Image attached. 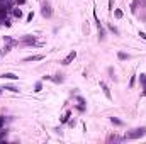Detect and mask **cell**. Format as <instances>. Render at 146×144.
I'll return each instance as SVG.
<instances>
[{
    "label": "cell",
    "mask_w": 146,
    "mask_h": 144,
    "mask_svg": "<svg viewBox=\"0 0 146 144\" xmlns=\"http://www.w3.org/2000/svg\"><path fill=\"white\" fill-rule=\"evenodd\" d=\"M146 136V127H139V129H134V131H131V132L126 134V139H139Z\"/></svg>",
    "instance_id": "6da1fadb"
},
{
    "label": "cell",
    "mask_w": 146,
    "mask_h": 144,
    "mask_svg": "<svg viewBox=\"0 0 146 144\" xmlns=\"http://www.w3.org/2000/svg\"><path fill=\"white\" fill-rule=\"evenodd\" d=\"M41 14H43L44 17H48V19L53 15V10H51V7H49V4H48V2H46L44 5H43V10H41Z\"/></svg>",
    "instance_id": "7a4b0ae2"
},
{
    "label": "cell",
    "mask_w": 146,
    "mask_h": 144,
    "mask_svg": "<svg viewBox=\"0 0 146 144\" xmlns=\"http://www.w3.org/2000/svg\"><path fill=\"white\" fill-rule=\"evenodd\" d=\"M75 58H77V51H71V53H70V54L66 56V58H65V59L61 61L63 65H70V63H71L73 59H75Z\"/></svg>",
    "instance_id": "3957f363"
},
{
    "label": "cell",
    "mask_w": 146,
    "mask_h": 144,
    "mask_svg": "<svg viewBox=\"0 0 146 144\" xmlns=\"http://www.w3.org/2000/svg\"><path fill=\"white\" fill-rule=\"evenodd\" d=\"M100 88L104 90V93H105V97L109 100H112V95H111V90H109V87H107L105 83H104V81H100Z\"/></svg>",
    "instance_id": "277c9868"
},
{
    "label": "cell",
    "mask_w": 146,
    "mask_h": 144,
    "mask_svg": "<svg viewBox=\"0 0 146 144\" xmlns=\"http://www.w3.org/2000/svg\"><path fill=\"white\" fill-rule=\"evenodd\" d=\"M41 59H44V56L43 54H36V56H27L24 61H41Z\"/></svg>",
    "instance_id": "5b68a950"
},
{
    "label": "cell",
    "mask_w": 146,
    "mask_h": 144,
    "mask_svg": "<svg viewBox=\"0 0 146 144\" xmlns=\"http://www.w3.org/2000/svg\"><path fill=\"white\" fill-rule=\"evenodd\" d=\"M139 81L143 83V90H144V92H143V95L146 97V75H139Z\"/></svg>",
    "instance_id": "8992f818"
},
{
    "label": "cell",
    "mask_w": 146,
    "mask_h": 144,
    "mask_svg": "<svg viewBox=\"0 0 146 144\" xmlns=\"http://www.w3.org/2000/svg\"><path fill=\"white\" fill-rule=\"evenodd\" d=\"M0 78H7V80H17L19 76H17V75H14V73H4Z\"/></svg>",
    "instance_id": "52a82bcc"
},
{
    "label": "cell",
    "mask_w": 146,
    "mask_h": 144,
    "mask_svg": "<svg viewBox=\"0 0 146 144\" xmlns=\"http://www.w3.org/2000/svg\"><path fill=\"white\" fill-rule=\"evenodd\" d=\"M12 12H14V15H15V17H19V19L22 17V10H21L19 7H15V9H14V10H12Z\"/></svg>",
    "instance_id": "ba28073f"
},
{
    "label": "cell",
    "mask_w": 146,
    "mask_h": 144,
    "mask_svg": "<svg viewBox=\"0 0 146 144\" xmlns=\"http://www.w3.org/2000/svg\"><path fill=\"white\" fill-rule=\"evenodd\" d=\"M51 81H54V83H61V81H63V78H61V75H56V76H54V78L51 76Z\"/></svg>",
    "instance_id": "9c48e42d"
},
{
    "label": "cell",
    "mask_w": 146,
    "mask_h": 144,
    "mask_svg": "<svg viewBox=\"0 0 146 144\" xmlns=\"http://www.w3.org/2000/svg\"><path fill=\"white\" fill-rule=\"evenodd\" d=\"M22 41H24V43H34V41H36V37H34V36H26Z\"/></svg>",
    "instance_id": "30bf717a"
},
{
    "label": "cell",
    "mask_w": 146,
    "mask_h": 144,
    "mask_svg": "<svg viewBox=\"0 0 146 144\" xmlns=\"http://www.w3.org/2000/svg\"><path fill=\"white\" fill-rule=\"evenodd\" d=\"M111 122L116 124V126H122V120H119V119H116V117H111Z\"/></svg>",
    "instance_id": "8fae6325"
},
{
    "label": "cell",
    "mask_w": 146,
    "mask_h": 144,
    "mask_svg": "<svg viewBox=\"0 0 146 144\" xmlns=\"http://www.w3.org/2000/svg\"><path fill=\"white\" fill-rule=\"evenodd\" d=\"M70 115H71V112H66V114H65V115L61 117V122H63V124H65V122H68V119H70Z\"/></svg>",
    "instance_id": "7c38bea8"
},
{
    "label": "cell",
    "mask_w": 146,
    "mask_h": 144,
    "mask_svg": "<svg viewBox=\"0 0 146 144\" xmlns=\"http://www.w3.org/2000/svg\"><path fill=\"white\" fill-rule=\"evenodd\" d=\"M41 90H43V83H41V81H38V83H36V87H34V92H41Z\"/></svg>",
    "instance_id": "4fadbf2b"
},
{
    "label": "cell",
    "mask_w": 146,
    "mask_h": 144,
    "mask_svg": "<svg viewBox=\"0 0 146 144\" xmlns=\"http://www.w3.org/2000/svg\"><path fill=\"white\" fill-rule=\"evenodd\" d=\"M119 59H129V54H126V53H119Z\"/></svg>",
    "instance_id": "5bb4252c"
},
{
    "label": "cell",
    "mask_w": 146,
    "mask_h": 144,
    "mask_svg": "<svg viewBox=\"0 0 146 144\" xmlns=\"http://www.w3.org/2000/svg\"><path fill=\"white\" fill-rule=\"evenodd\" d=\"M114 15L117 17V19H121V17H122V10H119V9H116V10H114Z\"/></svg>",
    "instance_id": "9a60e30c"
},
{
    "label": "cell",
    "mask_w": 146,
    "mask_h": 144,
    "mask_svg": "<svg viewBox=\"0 0 146 144\" xmlns=\"http://www.w3.org/2000/svg\"><path fill=\"white\" fill-rule=\"evenodd\" d=\"M109 29H111V31H112L114 34H119V29L116 27V26H114V24H111V26H109Z\"/></svg>",
    "instance_id": "2e32d148"
},
{
    "label": "cell",
    "mask_w": 146,
    "mask_h": 144,
    "mask_svg": "<svg viewBox=\"0 0 146 144\" xmlns=\"http://www.w3.org/2000/svg\"><path fill=\"white\" fill-rule=\"evenodd\" d=\"M4 90H10V92H14V93H17V92H19V88H15V87H5Z\"/></svg>",
    "instance_id": "e0dca14e"
},
{
    "label": "cell",
    "mask_w": 146,
    "mask_h": 144,
    "mask_svg": "<svg viewBox=\"0 0 146 144\" xmlns=\"http://www.w3.org/2000/svg\"><path fill=\"white\" fill-rule=\"evenodd\" d=\"M109 141H121V137H117V136H111Z\"/></svg>",
    "instance_id": "ac0fdd59"
},
{
    "label": "cell",
    "mask_w": 146,
    "mask_h": 144,
    "mask_svg": "<svg viewBox=\"0 0 146 144\" xmlns=\"http://www.w3.org/2000/svg\"><path fill=\"white\" fill-rule=\"evenodd\" d=\"M139 36H141V39H144V41H146V32H139Z\"/></svg>",
    "instance_id": "d6986e66"
},
{
    "label": "cell",
    "mask_w": 146,
    "mask_h": 144,
    "mask_svg": "<svg viewBox=\"0 0 146 144\" xmlns=\"http://www.w3.org/2000/svg\"><path fill=\"white\" fill-rule=\"evenodd\" d=\"M24 2H26V0H15V4H19V5H22Z\"/></svg>",
    "instance_id": "ffe728a7"
},
{
    "label": "cell",
    "mask_w": 146,
    "mask_h": 144,
    "mask_svg": "<svg viewBox=\"0 0 146 144\" xmlns=\"http://www.w3.org/2000/svg\"><path fill=\"white\" fill-rule=\"evenodd\" d=\"M4 120H5V119H4V117H0V127H2V124H4Z\"/></svg>",
    "instance_id": "44dd1931"
}]
</instances>
